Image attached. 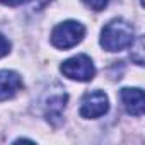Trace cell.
<instances>
[{"instance_id":"4","label":"cell","mask_w":145,"mask_h":145,"mask_svg":"<svg viewBox=\"0 0 145 145\" xmlns=\"http://www.w3.org/2000/svg\"><path fill=\"white\" fill-rule=\"evenodd\" d=\"M109 109V99L103 91H91L82 97L80 103V116L96 120L106 114Z\"/></svg>"},{"instance_id":"6","label":"cell","mask_w":145,"mask_h":145,"mask_svg":"<svg viewBox=\"0 0 145 145\" xmlns=\"http://www.w3.org/2000/svg\"><path fill=\"white\" fill-rule=\"evenodd\" d=\"M22 80L12 70H0V101H7L21 91Z\"/></svg>"},{"instance_id":"8","label":"cell","mask_w":145,"mask_h":145,"mask_svg":"<svg viewBox=\"0 0 145 145\" xmlns=\"http://www.w3.org/2000/svg\"><path fill=\"white\" fill-rule=\"evenodd\" d=\"M82 2L87 5V7H91L92 10H104L106 9V5H108V2L109 0H82Z\"/></svg>"},{"instance_id":"9","label":"cell","mask_w":145,"mask_h":145,"mask_svg":"<svg viewBox=\"0 0 145 145\" xmlns=\"http://www.w3.org/2000/svg\"><path fill=\"white\" fill-rule=\"evenodd\" d=\"M9 51H10V41L4 34H0V58L9 55Z\"/></svg>"},{"instance_id":"10","label":"cell","mask_w":145,"mask_h":145,"mask_svg":"<svg viewBox=\"0 0 145 145\" xmlns=\"http://www.w3.org/2000/svg\"><path fill=\"white\" fill-rule=\"evenodd\" d=\"M24 2V0H0V4H4V5H21Z\"/></svg>"},{"instance_id":"5","label":"cell","mask_w":145,"mask_h":145,"mask_svg":"<svg viewBox=\"0 0 145 145\" xmlns=\"http://www.w3.org/2000/svg\"><path fill=\"white\" fill-rule=\"evenodd\" d=\"M121 101L125 109L133 114V116H142L143 114V108H145V97H143V91L137 89V87H125L120 92Z\"/></svg>"},{"instance_id":"7","label":"cell","mask_w":145,"mask_h":145,"mask_svg":"<svg viewBox=\"0 0 145 145\" xmlns=\"http://www.w3.org/2000/svg\"><path fill=\"white\" fill-rule=\"evenodd\" d=\"M65 103H67L65 92L48 97V101H46V120L51 121L53 125H56V120L61 118V113L65 109Z\"/></svg>"},{"instance_id":"1","label":"cell","mask_w":145,"mask_h":145,"mask_svg":"<svg viewBox=\"0 0 145 145\" xmlns=\"http://www.w3.org/2000/svg\"><path fill=\"white\" fill-rule=\"evenodd\" d=\"M135 43V29L125 19L109 21L101 33V46L108 51H121Z\"/></svg>"},{"instance_id":"3","label":"cell","mask_w":145,"mask_h":145,"mask_svg":"<svg viewBox=\"0 0 145 145\" xmlns=\"http://www.w3.org/2000/svg\"><path fill=\"white\" fill-rule=\"evenodd\" d=\"M60 70L65 77L72 80H79V82H89L94 79V74H96L94 63L87 55H77L65 60Z\"/></svg>"},{"instance_id":"2","label":"cell","mask_w":145,"mask_h":145,"mask_svg":"<svg viewBox=\"0 0 145 145\" xmlns=\"http://www.w3.org/2000/svg\"><path fill=\"white\" fill-rule=\"evenodd\" d=\"M86 36V27L77 21H65L51 33V44L58 50H70L77 46Z\"/></svg>"}]
</instances>
